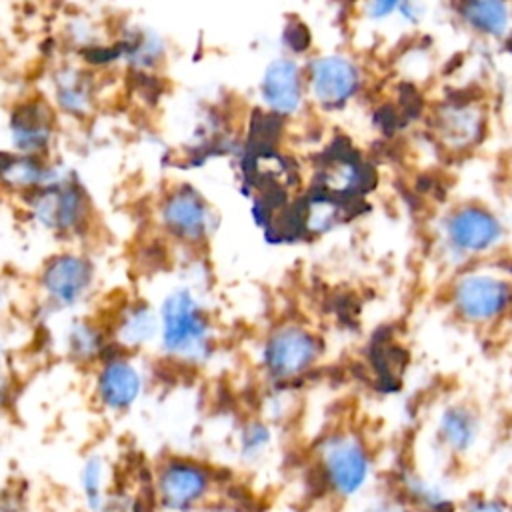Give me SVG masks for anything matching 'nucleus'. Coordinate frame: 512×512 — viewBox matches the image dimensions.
Segmentation results:
<instances>
[{"instance_id":"nucleus-1","label":"nucleus","mask_w":512,"mask_h":512,"mask_svg":"<svg viewBox=\"0 0 512 512\" xmlns=\"http://www.w3.org/2000/svg\"><path fill=\"white\" fill-rule=\"evenodd\" d=\"M162 346L170 354H196L204 348L208 324L188 290L166 296L160 308Z\"/></svg>"},{"instance_id":"nucleus-2","label":"nucleus","mask_w":512,"mask_h":512,"mask_svg":"<svg viewBox=\"0 0 512 512\" xmlns=\"http://www.w3.org/2000/svg\"><path fill=\"white\" fill-rule=\"evenodd\" d=\"M322 466L330 486L340 496L358 494L370 474L366 450L356 438L350 436H338L324 444Z\"/></svg>"},{"instance_id":"nucleus-3","label":"nucleus","mask_w":512,"mask_h":512,"mask_svg":"<svg viewBox=\"0 0 512 512\" xmlns=\"http://www.w3.org/2000/svg\"><path fill=\"white\" fill-rule=\"evenodd\" d=\"M316 340L298 326L276 330L264 344L262 360L266 370L276 378H292L304 372L316 358Z\"/></svg>"},{"instance_id":"nucleus-4","label":"nucleus","mask_w":512,"mask_h":512,"mask_svg":"<svg viewBox=\"0 0 512 512\" xmlns=\"http://www.w3.org/2000/svg\"><path fill=\"white\" fill-rule=\"evenodd\" d=\"M208 486V472L198 464L182 460L166 464L158 478V494L162 504L176 512L192 508L208 492Z\"/></svg>"},{"instance_id":"nucleus-5","label":"nucleus","mask_w":512,"mask_h":512,"mask_svg":"<svg viewBox=\"0 0 512 512\" xmlns=\"http://www.w3.org/2000/svg\"><path fill=\"white\" fill-rule=\"evenodd\" d=\"M510 302V288L492 276H466L456 286V304L470 320H490Z\"/></svg>"},{"instance_id":"nucleus-6","label":"nucleus","mask_w":512,"mask_h":512,"mask_svg":"<svg viewBox=\"0 0 512 512\" xmlns=\"http://www.w3.org/2000/svg\"><path fill=\"white\" fill-rule=\"evenodd\" d=\"M92 268L88 260L76 254H60L52 258L42 272V286L60 306L74 304L90 286Z\"/></svg>"},{"instance_id":"nucleus-7","label":"nucleus","mask_w":512,"mask_h":512,"mask_svg":"<svg viewBox=\"0 0 512 512\" xmlns=\"http://www.w3.org/2000/svg\"><path fill=\"white\" fill-rule=\"evenodd\" d=\"M358 86V72L344 56H322L310 64V88L318 102L336 106L348 100Z\"/></svg>"},{"instance_id":"nucleus-8","label":"nucleus","mask_w":512,"mask_h":512,"mask_svg":"<svg viewBox=\"0 0 512 512\" xmlns=\"http://www.w3.org/2000/svg\"><path fill=\"white\" fill-rule=\"evenodd\" d=\"M260 94L266 106L276 114H292L302 102L300 68L288 58H278L268 64L262 76Z\"/></svg>"},{"instance_id":"nucleus-9","label":"nucleus","mask_w":512,"mask_h":512,"mask_svg":"<svg viewBox=\"0 0 512 512\" xmlns=\"http://www.w3.org/2000/svg\"><path fill=\"white\" fill-rule=\"evenodd\" d=\"M162 222L182 240H200L208 228V208L198 192L180 188L162 206Z\"/></svg>"},{"instance_id":"nucleus-10","label":"nucleus","mask_w":512,"mask_h":512,"mask_svg":"<svg viewBox=\"0 0 512 512\" xmlns=\"http://www.w3.org/2000/svg\"><path fill=\"white\" fill-rule=\"evenodd\" d=\"M448 238L454 246L468 252L486 250L500 238L498 220L480 208L458 210L448 220Z\"/></svg>"},{"instance_id":"nucleus-11","label":"nucleus","mask_w":512,"mask_h":512,"mask_svg":"<svg viewBox=\"0 0 512 512\" xmlns=\"http://www.w3.org/2000/svg\"><path fill=\"white\" fill-rule=\"evenodd\" d=\"M140 390L142 378L128 360H110L98 376V396L112 410L128 408L140 396Z\"/></svg>"},{"instance_id":"nucleus-12","label":"nucleus","mask_w":512,"mask_h":512,"mask_svg":"<svg viewBox=\"0 0 512 512\" xmlns=\"http://www.w3.org/2000/svg\"><path fill=\"white\" fill-rule=\"evenodd\" d=\"M38 218L52 228L66 230L76 226L82 218V196L72 186H52L38 194V202L34 206Z\"/></svg>"},{"instance_id":"nucleus-13","label":"nucleus","mask_w":512,"mask_h":512,"mask_svg":"<svg viewBox=\"0 0 512 512\" xmlns=\"http://www.w3.org/2000/svg\"><path fill=\"white\" fill-rule=\"evenodd\" d=\"M52 134L50 114L40 104H26L12 116V138L22 152H36L46 146Z\"/></svg>"},{"instance_id":"nucleus-14","label":"nucleus","mask_w":512,"mask_h":512,"mask_svg":"<svg viewBox=\"0 0 512 512\" xmlns=\"http://www.w3.org/2000/svg\"><path fill=\"white\" fill-rule=\"evenodd\" d=\"M440 434L452 450L464 452L476 440L478 422L472 416V412H468L466 408L450 406L448 410H444L440 418Z\"/></svg>"},{"instance_id":"nucleus-15","label":"nucleus","mask_w":512,"mask_h":512,"mask_svg":"<svg viewBox=\"0 0 512 512\" xmlns=\"http://www.w3.org/2000/svg\"><path fill=\"white\" fill-rule=\"evenodd\" d=\"M464 18L480 32L500 36L508 28L510 14L502 2H470L464 6Z\"/></svg>"},{"instance_id":"nucleus-16","label":"nucleus","mask_w":512,"mask_h":512,"mask_svg":"<svg viewBox=\"0 0 512 512\" xmlns=\"http://www.w3.org/2000/svg\"><path fill=\"white\" fill-rule=\"evenodd\" d=\"M2 176H6L8 182L18 184V186H32V184H40L46 178V168L36 162L34 158L28 156H20V158H10L4 168L0 170Z\"/></svg>"},{"instance_id":"nucleus-17","label":"nucleus","mask_w":512,"mask_h":512,"mask_svg":"<svg viewBox=\"0 0 512 512\" xmlns=\"http://www.w3.org/2000/svg\"><path fill=\"white\" fill-rule=\"evenodd\" d=\"M102 460L98 456H92L84 462L80 482H82V492L86 498V504L92 510H100L102 506Z\"/></svg>"},{"instance_id":"nucleus-18","label":"nucleus","mask_w":512,"mask_h":512,"mask_svg":"<svg viewBox=\"0 0 512 512\" xmlns=\"http://www.w3.org/2000/svg\"><path fill=\"white\" fill-rule=\"evenodd\" d=\"M88 84L76 72H68L58 82V98L68 110H82L88 104Z\"/></svg>"},{"instance_id":"nucleus-19","label":"nucleus","mask_w":512,"mask_h":512,"mask_svg":"<svg viewBox=\"0 0 512 512\" xmlns=\"http://www.w3.org/2000/svg\"><path fill=\"white\" fill-rule=\"evenodd\" d=\"M154 326H156V320L148 308H134L124 318L120 336L130 344H140L142 340L150 338V334H154Z\"/></svg>"},{"instance_id":"nucleus-20","label":"nucleus","mask_w":512,"mask_h":512,"mask_svg":"<svg viewBox=\"0 0 512 512\" xmlns=\"http://www.w3.org/2000/svg\"><path fill=\"white\" fill-rule=\"evenodd\" d=\"M268 440H270L268 428L262 424H252L246 428V432L242 436V448L246 454H256L268 444Z\"/></svg>"},{"instance_id":"nucleus-21","label":"nucleus","mask_w":512,"mask_h":512,"mask_svg":"<svg viewBox=\"0 0 512 512\" xmlns=\"http://www.w3.org/2000/svg\"><path fill=\"white\" fill-rule=\"evenodd\" d=\"M408 490L412 492V496L416 500H420L422 504H428V506H438L440 502H444V496L440 494V490L424 480H418V478H412L408 482Z\"/></svg>"},{"instance_id":"nucleus-22","label":"nucleus","mask_w":512,"mask_h":512,"mask_svg":"<svg viewBox=\"0 0 512 512\" xmlns=\"http://www.w3.org/2000/svg\"><path fill=\"white\" fill-rule=\"evenodd\" d=\"M394 8H398L396 2H378V4H372V14L374 18H382V16H388Z\"/></svg>"},{"instance_id":"nucleus-23","label":"nucleus","mask_w":512,"mask_h":512,"mask_svg":"<svg viewBox=\"0 0 512 512\" xmlns=\"http://www.w3.org/2000/svg\"><path fill=\"white\" fill-rule=\"evenodd\" d=\"M368 512H408V510L400 504H394V502H382V504L372 506Z\"/></svg>"},{"instance_id":"nucleus-24","label":"nucleus","mask_w":512,"mask_h":512,"mask_svg":"<svg viewBox=\"0 0 512 512\" xmlns=\"http://www.w3.org/2000/svg\"><path fill=\"white\" fill-rule=\"evenodd\" d=\"M470 512H502V508L494 502H478Z\"/></svg>"},{"instance_id":"nucleus-25","label":"nucleus","mask_w":512,"mask_h":512,"mask_svg":"<svg viewBox=\"0 0 512 512\" xmlns=\"http://www.w3.org/2000/svg\"><path fill=\"white\" fill-rule=\"evenodd\" d=\"M4 392H6V386H4V380H0V404L4 402Z\"/></svg>"},{"instance_id":"nucleus-26","label":"nucleus","mask_w":512,"mask_h":512,"mask_svg":"<svg viewBox=\"0 0 512 512\" xmlns=\"http://www.w3.org/2000/svg\"><path fill=\"white\" fill-rule=\"evenodd\" d=\"M0 512H12V510H10L8 506H2V504H0Z\"/></svg>"},{"instance_id":"nucleus-27","label":"nucleus","mask_w":512,"mask_h":512,"mask_svg":"<svg viewBox=\"0 0 512 512\" xmlns=\"http://www.w3.org/2000/svg\"><path fill=\"white\" fill-rule=\"evenodd\" d=\"M0 302H2V292H0Z\"/></svg>"}]
</instances>
